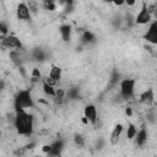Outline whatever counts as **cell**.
I'll return each instance as SVG.
<instances>
[{
  "instance_id": "obj_20",
  "label": "cell",
  "mask_w": 157,
  "mask_h": 157,
  "mask_svg": "<svg viewBox=\"0 0 157 157\" xmlns=\"http://www.w3.org/2000/svg\"><path fill=\"white\" fill-rule=\"evenodd\" d=\"M82 39L85 40V42H92L93 39H94V36L91 33V32H88V31H86V32H83V36H82Z\"/></svg>"
},
{
  "instance_id": "obj_5",
  "label": "cell",
  "mask_w": 157,
  "mask_h": 157,
  "mask_svg": "<svg viewBox=\"0 0 157 157\" xmlns=\"http://www.w3.org/2000/svg\"><path fill=\"white\" fill-rule=\"evenodd\" d=\"M150 21H151V15L147 12V4L142 2V7H141L140 12L135 17V23H137V25H146Z\"/></svg>"
},
{
  "instance_id": "obj_15",
  "label": "cell",
  "mask_w": 157,
  "mask_h": 157,
  "mask_svg": "<svg viewBox=\"0 0 157 157\" xmlns=\"http://www.w3.org/2000/svg\"><path fill=\"white\" fill-rule=\"evenodd\" d=\"M43 92L47 96H50V97H55V94H56V90H54L53 86H49L45 82H43Z\"/></svg>"
},
{
  "instance_id": "obj_8",
  "label": "cell",
  "mask_w": 157,
  "mask_h": 157,
  "mask_svg": "<svg viewBox=\"0 0 157 157\" xmlns=\"http://www.w3.org/2000/svg\"><path fill=\"white\" fill-rule=\"evenodd\" d=\"M83 113H85V117L88 119L90 123H92V124L97 123V109L93 104L86 105L85 109H83Z\"/></svg>"
},
{
  "instance_id": "obj_26",
  "label": "cell",
  "mask_w": 157,
  "mask_h": 157,
  "mask_svg": "<svg viewBox=\"0 0 157 157\" xmlns=\"http://www.w3.org/2000/svg\"><path fill=\"white\" fill-rule=\"evenodd\" d=\"M42 151L49 155V153H50V151H52V145H44V146L42 147Z\"/></svg>"
},
{
  "instance_id": "obj_16",
  "label": "cell",
  "mask_w": 157,
  "mask_h": 157,
  "mask_svg": "<svg viewBox=\"0 0 157 157\" xmlns=\"http://www.w3.org/2000/svg\"><path fill=\"white\" fill-rule=\"evenodd\" d=\"M136 134H137V130H136L135 125H134V124H129L128 131H126V137H128L129 140H131V139H134V137L136 136Z\"/></svg>"
},
{
  "instance_id": "obj_4",
  "label": "cell",
  "mask_w": 157,
  "mask_h": 157,
  "mask_svg": "<svg viewBox=\"0 0 157 157\" xmlns=\"http://www.w3.org/2000/svg\"><path fill=\"white\" fill-rule=\"evenodd\" d=\"M1 47L4 49L7 48V49H12V50L20 52L22 49V43L15 36H6V37H2L1 38Z\"/></svg>"
},
{
  "instance_id": "obj_3",
  "label": "cell",
  "mask_w": 157,
  "mask_h": 157,
  "mask_svg": "<svg viewBox=\"0 0 157 157\" xmlns=\"http://www.w3.org/2000/svg\"><path fill=\"white\" fill-rule=\"evenodd\" d=\"M135 90V80L132 78H125L120 83V94L124 99H130L134 96Z\"/></svg>"
},
{
  "instance_id": "obj_24",
  "label": "cell",
  "mask_w": 157,
  "mask_h": 157,
  "mask_svg": "<svg viewBox=\"0 0 157 157\" xmlns=\"http://www.w3.org/2000/svg\"><path fill=\"white\" fill-rule=\"evenodd\" d=\"M64 96H65V91H64L63 88H58V90H56V94H55V97H56V98L63 99V98H64Z\"/></svg>"
},
{
  "instance_id": "obj_6",
  "label": "cell",
  "mask_w": 157,
  "mask_h": 157,
  "mask_svg": "<svg viewBox=\"0 0 157 157\" xmlns=\"http://www.w3.org/2000/svg\"><path fill=\"white\" fill-rule=\"evenodd\" d=\"M16 15H17L18 20H23V21L31 20V11H29V9L27 6V2H20L17 5Z\"/></svg>"
},
{
  "instance_id": "obj_14",
  "label": "cell",
  "mask_w": 157,
  "mask_h": 157,
  "mask_svg": "<svg viewBox=\"0 0 157 157\" xmlns=\"http://www.w3.org/2000/svg\"><path fill=\"white\" fill-rule=\"evenodd\" d=\"M49 77H52L53 80H55L56 82L61 78V69L59 66H53L50 69V72H49Z\"/></svg>"
},
{
  "instance_id": "obj_2",
  "label": "cell",
  "mask_w": 157,
  "mask_h": 157,
  "mask_svg": "<svg viewBox=\"0 0 157 157\" xmlns=\"http://www.w3.org/2000/svg\"><path fill=\"white\" fill-rule=\"evenodd\" d=\"M33 101L31 98V94L28 91H20L18 94L15 98V109L16 112L25 110V108H32Z\"/></svg>"
},
{
  "instance_id": "obj_17",
  "label": "cell",
  "mask_w": 157,
  "mask_h": 157,
  "mask_svg": "<svg viewBox=\"0 0 157 157\" xmlns=\"http://www.w3.org/2000/svg\"><path fill=\"white\" fill-rule=\"evenodd\" d=\"M43 7L45 10H49V11H55L56 10V4L52 0H45V1H43Z\"/></svg>"
},
{
  "instance_id": "obj_7",
  "label": "cell",
  "mask_w": 157,
  "mask_h": 157,
  "mask_svg": "<svg viewBox=\"0 0 157 157\" xmlns=\"http://www.w3.org/2000/svg\"><path fill=\"white\" fill-rule=\"evenodd\" d=\"M145 39L152 44H157V21L152 22L145 33Z\"/></svg>"
},
{
  "instance_id": "obj_11",
  "label": "cell",
  "mask_w": 157,
  "mask_h": 157,
  "mask_svg": "<svg viewBox=\"0 0 157 157\" xmlns=\"http://www.w3.org/2000/svg\"><path fill=\"white\" fill-rule=\"evenodd\" d=\"M136 144L139 145V146H144L145 144H146V141H147V131L145 130V129H141L137 134H136Z\"/></svg>"
},
{
  "instance_id": "obj_1",
  "label": "cell",
  "mask_w": 157,
  "mask_h": 157,
  "mask_svg": "<svg viewBox=\"0 0 157 157\" xmlns=\"http://www.w3.org/2000/svg\"><path fill=\"white\" fill-rule=\"evenodd\" d=\"M15 128L20 135H26L29 136L33 130V118L25 110L16 112V117L13 120Z\"/></svg>"
},
{
  "instance_id": "obj_21",
  "label": "cell",
  "mask_w": 157,
  "mask_h": 157,
  "mask_svg": "<svg viewBox=\"0 0 157 157\" xmlns=\"http://www.w3.org/2000/svg\"><path fill=\"white\" fill-rule=\"evenodd\" d=\"M32 78H34V80H37V81H39L40 78H42V72L39 71V69H33L32 70Z\"/></svg>"
},
{
  "instance_id": "obj_27",
  "label": "cell",
  "mask_w": 157,
  "mask_h": 157,
  "mask_svg": "<svg viewBox=\"0 0 157 157\" xmlns=\"http://www.w3.org/2000/svg\"><path fill=\"white\" fill-rule=\"evenodd\" d=\"M67 94H69L71 98H75V97L77 96V90H70V91L67 92Z\"/></svg>"
},
{
  "instance_id": "obj_10",
  "label": "cell",
  "mask_w": 157,
  "mask_h": 157,
  "mask_svg": "<svg viewBox=\"0 0 157 157\" xmlns=\"http://www.w3.org/2000/svg\"><path fill=\"white\" fill-rule=\"evenodd\" d=\"M121 132H123V125H121V124L115 125V128H114V130H113V132H112V135H110V142H112L113 145L118 144Z\"/></svg>"
},
{
  "instance_id": "obj_28",
  "label": "cell",
  "mask_w": 157,
  "mask_h": 157,
  "mask_svg": "<svg viewBox=\"0 0 157 157\" xmlns=\"http://www.w3.org/2000/svg\"><path fill=\"white\" fill-rule=\"evenodd\" d=\"M125 114H126L128 117H131V115H132V109H131L130 107L125 108Z\"/></svg>"
},
{
  "instance_id": "obj_32",
  "label": "cell",
  "mask_w": 157,
  "mask_h": 157,
  "mask_svg": "<svg viewBox=\"0 0 157 157\" xmlns=\"http://www.w3.org/2000/svg\"><path fill=\"white\" fill-rule=\"evenodd\" d=\"M82 123H83V124H88L90 121H88V119H87L86 117H83V118H82Z\"/></svg>"
},
{
  "instance_id": "obj_13",
  "label": "cell",
  "mask_w": 157,
  "mask_h": 157,
  "mask_svg": "<svg viewBox=\"0 0 157 157\" xmlns=\"http://www.w3.org/2000/svg\"><path fill=\"white\" fill-rule=\"evenodd\" d=\"M60 33H61V37L64 40H69L70 39V36H71V27L69 25H63L60 27Z\"/></svg>"
},
{
  "instance_id": "obj_23",
  "label": "cell",
  "mask_w": 157,
  "mask_h": 157,
  "mask_svg": "<svg viewBox=\"0 0 157 157\" xmlns=\"http://www.w3.org/2000/svg\"><path fill=\"white\" fill-rule=\"evenodd\" d=\"M0 32H1L2 37H5V34L7 33V26H6L4 22H1V23H0Z\"/></svg>"
},
{
  "instance_id": "obj_9",
  "label": "cell",
  "mask_w": 157,
  "mask_h": 157,
  "mask_svg": "<svg viewBox=\"0 0 157 157\" xmlns=\"http://www.w3.org/2000/svg\"><path fill=\"white\" fill-rule=\"evenodd\" d=\"M153 99H155V96H153V91H152V88H148V90L144 91V92L140 94V101H141L144 104H146V105L152 104Z\"/></svg>"
},
{
  "instance_id": "obj_12",
  "label": "cell",
  "mask_w": 157,
  "mask_h": 157,
  "mask_svg": "<svg viewBox=\"0 0 157 157\" xmlns=\"http://www.w3.org/2000/svg\"><path fill=\"white\" fill-rule=\"evenodd\" d=\"M63 147H64L63 141H55V142L52 145V151H50L49 155H50L52 157H54V156H59V153L61 152Z\"/></svg>"
},
{
  "instance_id": "obj_29",
  "label": "cell",
  "mask_w": 157,
  "mask_h": 157,
  "mask_svg": "<svg viewBox=\"0 0 157 157\" xmlns=\"http://www.w3.org/2000/svg\"><path fill=\"white\" fill-rule=\"evenodd\" d=\"M125 4H126V5H129V6H134L136 2H135L134 0H128V1H125Z\"/></svg>"
},
{
  "instance_id": "obj_31",
  "label": "cell",
  "mask_w": 157,
  "mask_h": 157,
  "mask_svg": "<svg viewBox=\"0 0 157 157\" xmlns=\"http://www.w3.org/2000/svg\"><path fill=\"white\" fill-rule=\"evenodd\" d=\"M153 16H155V18L157 20V4H156V7H155V11H153V13H152Z\"/></svg>"
},
{
  "instance_id": "obj_22",
  "label": "cell",
  "mask_w": 157,
  "mask_h": 157,
  "mask_svg": "<svg viewBox=\"0 0 157 157\" xmlns=\"http://www.w3.org/2000/svg\"><path fill=\"white\" fill-rule=\"evenodd\" d=\"M43 82H45V83H48L49 86H53V87L56 85V81H55V80H53V78H52V77H49V76H48V77H45V78L43 80Z\"/></svg>"
},
{
  "instance_id": "obj_30",
  "label": "cell",
  "mask_w": 157,
  "mask_h": 157,
  "mask_svg": "<svg viewBox=\"0 0 157 157\" xmlns=\"http://www.w3.org/2000/svg\"><path fill=\"white\" fill-rule=\"evenodd\" d=\"M123 4H125V1H124V0H119V1H114V5H117V6H120V5H123Z\"/></svg>"
},
{
  "instance_id": "obj_18",
  "label": "cell",
  "mask_w": 157,
  "mask_h": 157,
  "mask_svg": "<svg viewBox=\"0 0 157 157\" xmlns=\"http://www.w3.org/2000/svg\"><path fill=\"white\" fill-rule=\"evenodd\" d=\"M27 6H28V9H29V11H31V12L37 13V11H38V4H37L36 1L29 0V1L27 2Z\"/></svg>"
},
{
  "instance_id": "obj_25",
  "label": "cell",
  "mask_w": 157,
  "mask_h": 157,
  "mask_svg": "<svg viewBox=\"0 0 157 157\" xmlns=\"http://www.w3.org/2000/svg\"><path fill=\"white\" fill-rule=\"evenodd\" d=\"M155 7H156V4H150V5H147V12H148L150 15H152L153 11H155Z\"/></svg>"
},
{
  "instance_id": "obj_19",
  "label": "cell",
  "mask_w": 157,
  "mask_h": 157,
  "mask_svg": "<svg viewBox=\"0 0 157 157\" xmlns=\"http://www.w3.org/2000/svg\"><path fill=\"white\" fill-rule=\"evenodd\" d=\"M74 141H75V144L77 145V146H83L85 145V137L82 136V135H80V134H76L75 136H74Z\"/></svg>"
}]
</instances>
